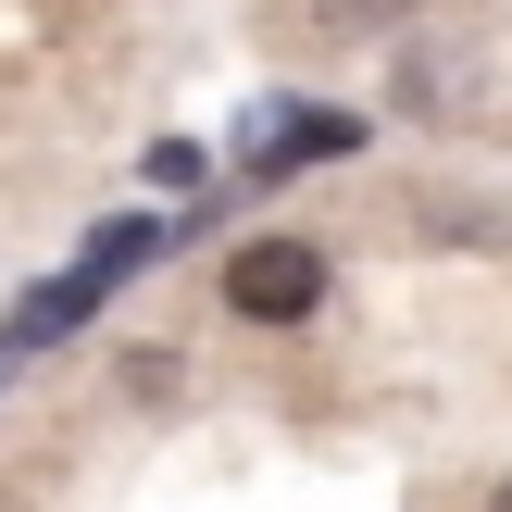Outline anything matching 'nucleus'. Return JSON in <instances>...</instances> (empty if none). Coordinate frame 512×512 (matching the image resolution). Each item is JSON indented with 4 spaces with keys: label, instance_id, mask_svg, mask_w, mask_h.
Returning a JSON list of instances; mask_svg holds the SVG:
<instances>
[{
    "label": "nucleus",
    "instance_id": "nucleus-1",
    "mask_svg": "<svg viewBox=\"0 0 512 512\" xmlns=\"http://www.w3.org/2000/svg\"><path fill=\"white\" fill-rule=\"evenodd\" d=\"M225 300H238L250 325H300L325 300V250L313 238H250L238 263H225Z\"/></svg>",
    "mask_w": 512,
    "mask_h": 512
},
{
    "label": "nucleus",
    "instance_id": "nucleus-2",
    "mask_svg": "<svg viewBox=\"0 0 512 512\" xmlns=\"http://www.w3.org/2000/svg\"><path fill=\"white\" fill-rule=\"evenodd\" d=\"M88 313H100V275H50V288L13 313V338H63V325H88Z\"/></svg>",
    "mask_w": 512,
    "mask_h": 512
},
{
    "label": "nucleus",
    "instance_id": "nucleus-3",
    "mask_svg": "<svg viewBox=\"0 0 512 512\" xmlns=\"http://www.w3.org/2000/svg\"><path fill=\"white\" fill-rule=\"evenodd\" d=\"M400 0H325V25H388Z\"/></svg>",
    "mask_w": 512,
    "mask_h": 512
},
{
    "label": "nucleus",
    "instance_id": "nucleus-4",
    "mask_svg": "<svg viewBox=\"0 0 512 512\" xmlns=\"http://www.w3.org/2000/svg\"><path fill=\"white\" fill-rule=\"evenodd\" d=\"M488 512H512V488H500V500H488Z\"/></svg>",
    "mask_w": 512,
    "mask_h": 512
}]
</instances>
